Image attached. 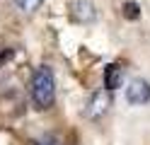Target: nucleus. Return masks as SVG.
<instances>
[{
    "mask_svg": "<svg viewBox=\"0 0 150 145\" xmlns=\"http://www.w3.org/2000/svg\"><path fill=\"white\" fill-rule=\"evenodd\" d=\"M32 99L36 104V109H49L56 99V80L53 70L49 65L36 68V73L32 77Z\"/></svg>",
    "mask_w": 150,
    "mask_h": 145,
    "instance_id": "nucleus-1",
    "label": "nucleus"
},
{
    "mask_svg": "<svg viewBox=\"0 0 150 145\" xmlns=\"http://www.w3.org/2000/svg\"><path fill=\"white\" fill-rule=\"evenodd\" d=\"M109 106H111V99H109V90L104 87V90H99V92H95L90 97V102L85 106V116L97 121V119H102V116L107 114Z\"/></svg>",
    "mask_w": 150,
    "mask_h": 145,
    "instance_id": "nucleus-2",
    "label": "nucleus"
},
{
    "mask_svg": "<svg viewBox=\"0 0 150 145\" xmlns=\"http://www.w3.org/2000/svg\"><path fill=\"white\" fill-rule=\"evenodd\" d=\"M148 99H150V82L133 80L126 87V102L128 104H145Z\"/></svg>",
    "mask_w": 150,
    "mask_h": 145,
    "instance_id": "nucleus-3",
    "label": "nucleus"
},
{
    "mask_svg": "<svg viewBox=\"0 0 150 145\" xmlns=\"http://www.w3.org/2000/svg\"><path fill=\"white\" fill-rule=\"evenodd\" d=\"M70 17L80 24H87V22H95L97 12H95V5L87 3V0H75L70 5Z\"/></svg>",
    "mask_w": 150,
    "mask_h": 145,
    "instance_id": "nucleus-4",
    "label": "nucleus"
},
{
    "mask_svg": "<svg viewBox=\"0 0 150 145\" xmlns=\"http://www.w3.org/2000/svg\"><path fill=\"white\" fill-rule=\"evenodd\" d=\"M121 82H124V73H121V68L116 63H109L104 68V87L111 92V90H119Z\"/></svg>",
    "mask_w": 150,
    "mask_h": 145,
    "instance_id": "nucleus-5",
    "label": "nucleus"
},
{
    "mask_svg": "<svg viewBox=\"0 0 150 145\" xmlns=\"http://www.w3.org/2000/svg\"><path fill=\"white\" fill-rule=\"evenodd\" d=\"M15 3H17V7H20V10H24V12H34V10L39 7L44 0H15Z\"/></svg>",
    "mask_w": 150,
    "mask_h": 145,
    "instance_id": "nucleus-6",
    "label": "nucleus"
},
{
    "mask_svg": "<svg viewBox=\"0 0 150 145\" xmlns=\"http://www.w3.org/2000/svg\"><path fill=\"white\" fill-rule=\"evenodd\" d=\"M124 17H128V19H138V17H140V7H138L136 3H126V5H124Z\"/></svg>",
    "mask_w": 150,
    "mask_h": 145,
    "instance_id": "nucleus-7",
    "label": "nucleus"
},
{
    "mask_svg": "<svg viewBox=\"0 0 150 145\" xmlns=\"http://www.w3.org/2000/svg\"><path fill=\"white\" fill-rule=\"evenodd\" d=\"M34 145H63L58 138H56V135H41L39 140H36Z\"/></svg>",
    "mask_w": 150,
    "mask_h": 145,
    "instance_id": "nucleus-8",
    "label": "nucleus"
}]
</instances>
